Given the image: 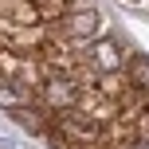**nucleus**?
I'll return each instance as SVG.
<instances>
[{"mask_svg": "<svg viewBox=\"0 0 149 149\" xmlns=\"http://www.w3.org/2000/svg\"><path fill=\"white\" fill-rule=\"evenodd\" d=\"M39 94H43V102L51 106V110H74L79 106V86H74L71 79H59V74H51V79L39 86Z\"/></svg>", "mask_w": 149, "mask_h": 149, "instance_id": "obj_1", "label": "nucleus"}, {"mask_svg": "<svg viewBox=\"0 0 149 149\" xmlns=\"http://www.w3.org/2000/svg\"><path fill=\"white\" fill-rule=\"evenodd\" d=\"M59 130H63V137H67V141H74V145H94V141H98V126H94V118H86V114H79V110H63Z\"/></svg>", "mask_w": 149, "mask_h": 149, "instance_id": "obj_2", "label": "nucleus"}, {"mask_svg": "<svg viewBox=\"0 0 149 149\" xmlns=\"http://www.w3.org/2000/svg\"><path fill=\"white\" fill-rule=\"evenodd\" d=\"M90 63H94L98 74H114V71L126 67V55H122V47L110 36H102V39H90Z\"/></svg>", "mask_w": 149, "mask_h": 149, "instance_id": "obj_3", "label": "nucleus"}, {"mask_svg": "<svg viewBox=\"0 0 149 149\" xmlns=\"http://www.w3.org/2000/svg\"><path fill=\"white\" fill-rule=\"evenodd\" d=\"M63 31H67L71 39H94L98 31H102V16L98 12H74L63 20Z\"/></svg>", "mask_w": 149, "mask_h": 149, "instance_id": "obj_4", "label": "nucleus"}, {"mask_svg": "<svg viewBox=\"0 0 149 149\" xmlns=\"http://www.w3.org/2000/svg\"><path fill=\"white\" fill-rule=\"evenodd\" d=\"M0 106H4V110H20V106H28V90H20V82L0 79Z\"/></svg>", "mask_w": 149, "mask_h": 149, "instance_id": "obj_5", "label": "nucleus"}, {"mask_svg": "<svg viewBox=\"0 0 149 149\" xmlns=\"http://www.w3.org/2000/svg\"><path fill=\"white\" fill-rule=\"evenodd\" d=\"M126 74H130V82H134L137 90H149V59L145 55H134V59L126 63Z\"/></svg>", "mask_w": 149, "mask_h": 149, "instance_id": "obj_6", "label": "nucleus"}, {"mask_svg": "<svg viewBox=\"0 0 149 149\" xmlns=\"http://www.w3.org/2000/svg\"><path fill=\"white\" fill-rule=\"evenodd\" d=\"M12 118L20 122L24 130H31V134H43V118H39V110H31V106H20V110H12Z\"/></svg>", "mask_w": 149, "mask_h": 149, "instance_id": "obj_7", "label": "nucleus"}, {"mask_svg": "<svg viewBox=\"0 0 149 149\" xmlns=\"http://www.w3.org/2000/svg\"><path fill=\"white\" fill-rule=\"evenodd\" d=\"M134 149H149V137H141V141H137V145H134Z\"/></svg>", "mask_w": 149, "mask_h": 149, "instance_id": "obj_8", "label": "nucleus"}]
</instances>
